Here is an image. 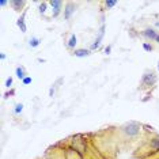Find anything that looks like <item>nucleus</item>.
<instances>
[{
    "mask_svg": "<svg viewBox=\"0 0 159 159\" xmlns=\"http://www.w3.org/2000/svg\"><path fill=\"white\" fill-rule=\"evenodd\" d=\"M155 83H157V75H155V72L151 71V70H147L143 74L142 80H140V89L142 90L151 89Z\"/></svg>",
    "mask_w": 159,
    "mask_h": 159,
    "instance_id": "1",
    "label": "nucleus"
},
{
    "mask_svg": "<svg viewBox=\"0 0 159 159\" xmlns=\"http://www.w3.org/2000/svg\"><path fill=\"white\" fill-rule=\"evenodd\" d=\"M140 128H142V125H140L139 122L129 121V122H126V124L122 126V131H124V133L126 136L135 137V136H137L140 133Z\"/></svg>",
    "mask_w": 159,
    "mask_h": 159,
    "instance_id": "2",
    "label": "nucleus"
},
{
    "mask_svg": "<svg viewBox=\"0 0 159 159\" xmlns=\"http://www.w3.org/2000/svg\"><path fill=\"white\" fill-rule=\"evenodd\" d=\"M76 7H78V6L75 4L74 2H67L66 4H64V11H63L64 19H66V20H70L71 18H72V15L76 12Z\"/></svg>",
    "mask_w": 159,
    "mask_h": 159,
    "instance_id": "3",
    "label": "nucleus"
},
{
    "mask_svg": "<svg viewBox=\"0 0 159 159\" xmlns=\"http://www.w3.org/2000/svg\"><path fill=\"white\" fill-rule=\"evenodd\" d=\"M49 6L52 7V16L53 18H57L61 14V11H63L64 3L61 2V0H50Z\"/></svg>",
    "mask_w": 159,
    "mask_h": 159,
    "instance_id": "4",
    "label": "nucleus"
},
{
    "mask_svg": "<svg viewBox=\"0 0 159 159\" xmlns=\"http://www.w3.org/2000/svg\"><path fill=\"white\" fill-rule=\"evenodd\" d=\"M10 6L12 7V10L14 11H16V12H20V11H25V6H26V2H23V0H11L10 2Z\"/></svg>",
    "mask_w": 159,
    "mask_h": 159,
    "instance_id": "5",
    "label": "nucleus"
},
{
    "mask_svg": "<svg viewBox=\"0 0 159 159\" xmlns=\"http://www.w3.org/2000/svg\"><path fill=\"white\" fill-rule=\"evenodd\" d=\"M140 34L146 39H151V41H155L158 37V31L155 30V29H146V30H143Z\"/></svg>",
    "mask_w": 159,
    "mask_h": 159,
    "instance_id": "6",
    "label": "nucleus"
},
{
    "mask_svg": "<svg viewBox=\"0 0 159 159\" xmlns=\"http://www.w3.org/2000/svg\"><path fill=\"white\" fill-rule=\"evenodd\" d=\"M72 55L75 57H79V59H83V57H89L91 55V50L84 49V48H79V49H75L74 52H72Z\"/></svg>",
    "mask_w": 159,
    "mask_h": 159,
    "instance_id": "7",
    "label": "nucleus"
},
{
    "mask_svg": "<svg viewBox=\"0 0 159 159\" xmlns=\"http://www.w3.org/2000/svg\"><path fill=\"white\" fill-rule=\"evenodd\" d=\"M25 18H26V10L20 14V16L18 18V20H16V26L20 29V31H22V33H26V31H27L26 23H25Z\"/></svg>",
    "mask_w": 159,
    "mask_h": 159,
    "instance_id": "8",
    "label": "nucleus"
},
{
    "mask_svg": "<svg viewBox=\"0 0 159 159\" xmlns=\"http://www.w3.org/2000/svg\"><path fill=\"white\" fill-rule=\"evenodd\" d=\"M15 75H16V78H18V79L23 80V79L27 76V74H26V70H25V67H23V66L16 67V68H15Z\"/></svg>",
    "mask_w": 159,
    "mask_h": 159,
    "instance_id": "9",
    "label": "nucleus"
},
{
    "mask_svg": "<svg viewBox=\"0 0 159 159\" xmlns=\"http://www.w3.org/2000/svg\"><path fill=\"white\" fill-rule=\"evenodd\" d=\"M76 44H78V38H76V35L75 34H71L70 35V39L67 41V48L68 49H74L75 50V46H76Z\"/></svg>",
    "mask_w": 159,
    "mask_h": 159,
    "instance_id": "10",
    "label": "nucleus"
},
{
    "mask_svg": "<svg viewBox=\"0 0 159 159\" xmlns=\"http://www.w3.org/2000/svg\"><path fill=\"white\" fill-rule=\"evenodd\" d=\"M41 42H42L41 38H38V37H31L30 39H29V46H30V48H38V46L41 45Z\"/></svg>",
    "mask_w": 159,
    "mask_h": 159,
    "instance_id": "11",
    "label": "nucleus"
},
{
    "mask_svg": "<svg viewBox=\"0 0 159 159\" xmlns=\"http://www.w3.org/2000/svg\"><path fill=\"white\" fill-rule=\"evenodd\" d=\"M48 6H49V2H41L38 4V12L44 15V14L46 12V7H48Z\"/></svg>",
    "mask_w": 159,
    "mask_h": 159,
    "instance_id": "12",
    "label": "nucleus"
},
{
    "mask_svg": "<svg viewBox=\"0 0 159 159\" xmlns=\"http://www.w3.org/2000/svg\"><path fill=\"white\" fill-rule=\"evenodd\" d=\"M117 3L118 2H116V0H107V2H103L102 4L105 6V8L106 10H110V8H113L114 6H117Z\"/></svg>",
    "mask_w": 159,
    "mask_h": 159,
    "instance_id": "13",
    "label": "nucleus"
},
{
    "mask_svg": "<svg viewBox=\"0 0 159 159\" xmlns=\"http://www.w3.org/2000/svg\"><path fill=\"white\" fill-rule=\"evenodd\" d=\"M23 111V103H16L15 109H14V114H20Z\"/></svg>",
    "mask_w": 159,
    "mask_h": 159,
    "instance_id": "14",
    "label": "nucleus"
},
{
    "mask_svg": "<svg viewBox=\"0 0 159 159\" xmlns=\"http://www.w3.org/2000/svg\"><path fill=\"white\" fill-rule=\"evenodd\" d=\"M143 49L147 50V52H152V50H154V46L150 45L148 42H144V44H143Z\"/></svg>",
    "mask_w": 159,
    "mask_h": 159,
    "instance_id": "15",
    "label": "nucleus"
},
{
    "mask_svg": "<svg viewBox=\"0 0 159 159\" xmlns=\"http://www.w3.org/2000/svg\"><path fill=\"white\" fill-rule=\"evenodd\" d=\"M31 82H33V79H31V76H26V78H25L23 80H22V84H23V86H27V84H30Z\"/></svg>",
    "mask_w": 159,
    "mask_h": 159,
    "instance_id": "16",
    "label": "nucleus"
},
{
    "mask_svg": "<svg viewBox=\"0 0 159 159\" xmlns=\"http://www.w3.org/2000/svg\"><path fill=\"white\" fill-rule=\"evenodd\" d=\"M12 82H14L12 78H8V79H7V80H6V87H7V89L12 87Z\"/></svg>",
    "mask_w": 159,
    "mask_h": 159,
    "instance_id": "17",
    "label": "nucleus"
},
{
    "mask_svg": "<svg viewBox=\"0 0 159 159\" xmlns=\"http://www.w3.org/2000/svg\"><path fill=\"white\" fill-rule=\"evenodd\" d=\"M110 50H111V45L106 46V48H105V55H109V53H110Z\"/></svg>",
    "mask_w": 159,
    "mask_h": 159,
    "instance_id": "18",
    "label": "nucleus"
},
{
    "mask_svg": "<svg viewBox=\"0 0 159 159\" xmlns=\"http://www.w3.org/2000/svg\"><path fill=\"white\" fill-rule=\"evenodd\" d=\"M0 59H2V60L6 59V55H4V53H2V55H0Z\"/></svg>",
    "mask_w": 159,
    "mask_h": 159,
    "instance_id": "19",
    "label": "nucleus"
},
{
    "mask_svg": "<svg viewBox=\"0 0 159 159\" xmlns=\"http://www.w3.org/2000/svg\"><path fill=\"white\" fill-rule=\"evenodd\" d=\"M155 41H157L158 44H159V34H158V37H157V39H155Z\"/></svg>",
    "mask_w": 159,
    "mask_h": 159,
    "instance_id": "20",
    "label": "nucleus"
},
{
    "mask_svg": "<svg viewBox=\"0 0 159 159\" xmlns=\"http://www.w3.org/2000/svg\"><path fill=\"white\" fill-rule=\"evenodd\" d=\"M155 26H158V27H159V22H155Z\"/></svg>",
    "mask_w": 159,
    "mask_h": 159,
    "instance_id": "21",
    "label": "nucleus"
},
{
    "mask_svg": "<svg viewBox=\"0 0 159 159\" xmlns=\"http://www.w3.org/2000/svg\"><path fill=\"white\" fill-rule=\"evenodd\" d=\"M158 71H159V61H158Z\"/></svg>",
    "mask_w": 159,
    "mask_h": 159,
    "instance_id": "22",
    "label": "nucleus"
}]
</instances>
